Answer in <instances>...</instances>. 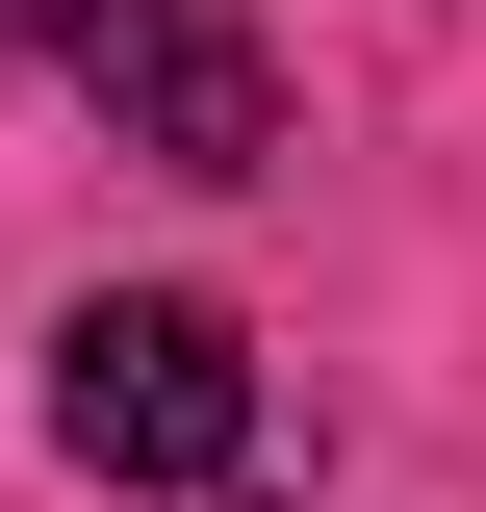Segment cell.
I'll return each instance as SVG.
<instances>
[{
    "instance_id": "6da1fadb",
    "label": "cell",
    "mask_w": 486,
    "mask_h": 512,
    "mask_svg": "<svg viewBox=\"0 0 486 512\" xmlns=\"http://www.w3.org/2000/svg\"><path fill=\"white\" fill-rule=\"evenodd\" d=\"M52 461H77V487H231V461H256V333L205 308V282L52 308Z\"/></svg>"
},
{
    "instance_id": "7a4b0ae2",
    "label": "cell",
    "mask_w": 486,
    "mask_h": 512,
    "mask_svg": "<svg viewBox=\"0 0 486 512\" xmlns=\"http://www.w3.org/2000/svg\"><path fill=\"white\" fill-rule=\"evenodd\" d=\"M0 52H26V77H77V103H128V77L180 52V0H0Z\"/></svg>"
}]
</instances>
